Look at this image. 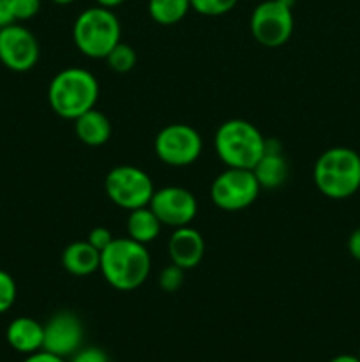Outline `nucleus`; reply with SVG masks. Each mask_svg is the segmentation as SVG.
<instances>
[{"label": "nucleus", "mask_w": 360, "mask_h": 362, "mask_svg": "<svg viewBox=\"0 0 360 362\" xmlns=\"http://www.w3.org/2000/svg\"><path fill=\"white\" fill-rule=\"evenodd\" d=\"M348 251L356 262H360V226L352 232L348 239Z\"/></svg>", "instance_id": "28"}, {"label": "nucleus", "mask_w": 360, "mask_h": 362, "mask_svg": "<svg viewBox=\"0 0 360 362\" xmlns=\"http://www.w3.org/2000/svg\"><path fill=\"white\" fill-rule=\"evenodd\" d=\"M7 343L11 349L20 354H30L42 350V339H44V325L30 317H18L7 325L6 332Z\"/></svg>", "instance_id": "15"}, {"label": "nucleus", "mask_w": 360, "mask_h": 362, "mask_svg": "<svg viewBox=\"0 0 360 362\" xmlns=\"http://www.w3.org/2000/svg\"><path fill=\"white\" fill-rule=\"evenodd\" d=\"M99 99V81L90 71L67 67L56 73L48 87V103L53 112L67 120H76L95 108Z\"/></svg>", "instance_id": "2"}, {"label": "nucleus", "mask_w": 360, "mask_h": 362, "mask_svg": "<svg viewBox=\"0 0 360 362\" xmlns=\"http://www.w3.org/2000/svg\"><path fill=\"white\" fill-rule=\"evenodd\" d=\"M168 253L172 264L179 265L180 269H194L200 265L205 255V240L198 230L193 226H180L175 228L168 243Z\"/></svg>", "instance_id": "13"}, {"label": "nucleus", "mask_w": 360, "mask_h": 362, "mask_svg": "<svg viewBox=\"0 0 360 362\" xmlns=\"http://www.w3.org/2000/svg\"><path fill=\"white\" fill-rule=\"evenodd\" d=\"M148 207L154 211L159 221L172 228L191 225L198 214L196 197L186 187L168 186L155 189Z\"/></svg>", "instance_id": "11"}, {"label": "nucleus", "mask_w": 360, "mask_h": 362, "mask_svg": "<svg viewBox=\"0 0 360 362\" xmlns=\"http://www.w3.org/2000/svg\"><path fill=\"white\" fill-rule=\"evenodd\" d=\"M39 60V42L28 28L14 23L0 30V62L14 73H27Z\"/></svg>", "instance_id": "10"}, {"label": "nucleus", "mask_w": 360, "mask_h": 362, "mask_svg": "<svg viewBox=\"0 0 360 362\" xmlns=\"http://www.w3.org/2000/svg\"><path fill=\"white\" fill-rule=\"evenodd\" d=\"M239 0H191V9L203 16H222L229 13Z\"/></svg>", "instance_id": "21"}, {"label": "nucleus", "mask_w": 360, "mask_h": 362, "mask_svg": "<svg viewBox=\"0 0 360 362\" xmlns=\"http://www.w3.org/2000/svg\"><path fill=\"white\" fill-rule=\"evenodd\" d=\"M113 239H115V237L112 235V232H109L108 228H104V226H95L94 230H90L87 240L95 247V250L102 251Z\"/></svg>", "instance_id": "26"}, {"label": "nucleus", "mask_w": 360, "mask_h": 362, "mask_svg": "<svg viewBox=\"0 0 360 362\" xmlns=\"http://www.w3.org/2000/svg\"><path fill=\"white\" fill-rule=\"evenodd\" d=\"M81 343H83V324L74 313L60 311L46 322L42 350L66 359L81 349Z\"/></svg>", "instance_id": "12"}, {"label": "nucleus", "mask_w": 360, "mask_h": 362, "mask_svg": "<svg viewBox=\"0 0 360 362\" xmlns=\"http://www.w3.org/2000/svg\"><path fill=\"white\" fill-rule=\"evenodd\" d=\"M18 288L13 276L7 274L6 271H0V315L9 311L16 300Z\"/></svg>", "instance_id": "22"}, {"label": "nucleus", "mask_w": 360, "mask_h": 362, "mask_svg": "<svg viewBox=\"0 0 360 362\" xmlns=\"http://www.w3.org/2000/svg\"><path fill=\"white\" fill-rule=\"evenodd\" d=\"M74 133L88 147H99L112 136V122L104 113L92 108L74 120Z\"/></svg>", "instance_id": "17"}, {"label": "nucleus", "mask_w": 360, "mask_h": 362, "mask_svg": "<svg viewBox=\"0 0 360 362\" xmlns=\"http://www.w3.org/2000/svg\"><path fill=\"white\" fill-rule=\"evenodd\" d=\"M23 362H66V359L59 356H53V354L46 352V350H39V352L30 354Z\"/></svg>", "instance_id": "27"}, {"label": "nucleus", "mask_w": 360, "mask_h": 362, "mask_svg": "<svg viewBox=\"0 0 360 362\" xmlns=\"http://www.w3.org/2000/svg\"><path fill=\"white\" fill-rule=\"evenodd\" d=\"M126 0H97V6L106 7V9H115L120 4H124Z\"/></svg>", "instance_id": "30"}, {"label": "nucleus", "mask_w": 360, "mask_h": 362, "mask_svg": "<svg viewBox=\"0 0 360 362\" xmlns=\"http://www.w3.org/2000/svg\"><path fill=\"white\" fill-rule=\"evenodd\" d=\"M267 138L254 124L244 119H232L217 127L214 148L217 158L228 168L253 170L265 152Z\"/></svg>", "instance_id": "4"}, {"label": "nucleus", "mask_w": 360, "mask_h": 362, "mask_svg": "<svg viewBox=\"0 0 360 362\" xmlns=\"http://www.w3.org/2000/svg\"><path fill=\"white\" fill-rule=\"evenodd\" d=\"M0 30H2V27H0Z\"/></svg>", "instance_id": "34"}, {"label": "nucleus", "mask_w": 360, "mask_h": 362, "mask_svg": "<svg viewBox=\"0 0 360 362\" xmlns=\"http://www.w3.org/2000/svg\"><path fill=\"white\" fill-rule=\"evenodd\" d=\"M52 2L59 4V6H69V4H73L74 0H52Z\"/></svg>", "instance_id": "32"}, {"label": "nucleus", "mask_w": 360, "mask_h": 362, "mask_svg": "<svg viewBox=\"0 0 360 362\" xmlns=\"http://www.w3.org/2000/svg\"><path fill=\"white\" fill-rule=\"evenodd\" d=\"M254 177L260 182L261 189H275L282 186L288 177V163L281 154V145L275 140H268L265 144V152L260 161L253 168Z\"/></svg>", "instance_id": "14"}, {"label": "nucleus", "mask_w": 360, "mask_h": 362, "mask_svg": "<svg viewBox=\"0 0 360 362\" xmlns=\"http://www.w3.org/2000/svg\"><path fill=\"white\" fill-rule=\"evenodd\" d=\"M41 9V0H11V13L14 21H25L34 18Z\"/></svg>", "instance_id": "24"}, {"label": "nucleus", "mask_w": 360, "mask_h": 362, "mask_svg": "<svg viewBox=\"0 0 360 362\" xmlns=\"http://www.w3.org/2000/svg\"><path fill=\"white\" fill-rule=\"evenodd\" d=\"M69 362H109V359L104 350L87 346V349H80L78 352H74Z\"/></svg>", "instance_id": "25"}, {"label": "nucleus", "mask_w": 360, "mask_h": 362, "mask_svg": "<svg viewBox=\"0 0 360 362\" xmlns=\"http://www.w3.org/2000/svg\"><path fill=\"white\" fill-rule=\"evenodd\" d=\"M101 251L95 250L88 240L71 243L62 251V267L73 276H90L99 271Z\"/></svg>", "instance_id": "16"}, {"label": "nucleus", "mask_w": 360, "mask_h": 362, "mask_svg": "<svg viewBox=\"0 0 360 362\" xmlns=\"http://www.w3.org/2000/svg\"><path fill=\"white\" fill-rule=\"evenodd\" d=\"M154 148L164 165L189 166L201 156L203 140L189 124H168L155 136Z\"/></svg>", "instance_id": "9"}, {"label": "nucleus", "mask_w": 360, "mask_h": 362, "mask_svg": "<svg viewBox=\"0 0 360 362\" xmlns=\"http://www.w3.org/2000/svg\"><path fill=\"white\" fill-rule=\"evenodd\" d=\"M150 265V253L145 244L129 237H119L101 251L99 271L109 286L120 292H131L147 281Z\"/></svg>", "instance_id": "1"}, {"label": "nucleus", "mask_w": 360, "mask_h": 362, "mask_svg": "<svg viewBox=\"0 0 360 362\" xmlns=\"http://www.w3.org/2000/svg\"><path fill=\"white\" fill-rule=\"evenodd\" d=\"M73 41L88 59H106L120 42L119 18L106 7H88L74 21Z\"/></svg>", "instance_id": "5"}, {"label": "nucleus", "mask_w": 360, "mask_h": 362, "mask_svg": "<svg viewBox=\"0 0 360 362\" xmlns=\"http://www.w3.org/2000/svg\"><path fill=\"white\" fill-rule=\"evenodd\" d=\"M161 226L162 223L148 205L134 209V211H129V218H127V237L147 246L148 243L157 239Z\"/></svg>", "instance_id": "18"}, {"label": "nucleus", "mask_w": 360, "mask_h": 362, "mask_svg": "<svg viewBox=\"0 0 360 362\" xmlns=\"http://www.w3.org/2000/svg\"><path fill=\"white\" fill-rule=\"evenodd\" d=\"M14 23L13 13H11V0H0V27Z\"/></svg>", "instance_id": "29"}, {"label": "nucleus", "mask_w": 360, "mask_h": 362, "mask_svg": "<svg viewBox=\"0 0 360 362\" xmlns=\"http://www.w3.org/2000/svg\"><path fill=\"white\" fill-rule=\"evenodd\" d=\"M106 62H108V67L115 73H129L134 66H136V52L131 48L126 42H119L112 52L106 57Z\"/></svg>", "instance_id": "20"}, {"label": "nucleus", "mask_w": 360, "mask_h": 362, "mask_svg": "<svg viewBox=\"0 0 360 362\" xmlns=\"http://www.w3.org/2000/svg\"><path fill=\"white\" fill-rule=\"evenodd\" d=\"M356 357H359V359H360V350H359V356H356Z\"/></svg>", "instance_id": "33"}, {"label": "nucleus", "mask_w": 360, "mask_h": 362, "mask_svg": "<svg viewBox=\"0 0 360 362\" xmlns=\"http://www.w3.org/2000/svg\"><path fill=\"white\" fill-rule=\"evenodd\" d=\"M191 0H148V14L159 25H175L186 18Z\"/></svg>", "instance_id": "19"}, {"label": "nucleus", "mask_w": 360, "mask_h": 362, "mask_svg": "<svg viewBox=\"0 0 360 362\" xmlns=\"http://www.w3.org/2000/svg\"><path fill=\"white\" fill-rule=\"evenodd\" d=\"M261 186L253 170L226 168L210 186V197L215 207L226 212L244 211L256 202Z\"/></svg>", "instance_id": "7"}, {"label": "nucleus", "mask_w": 360, "mask_h": 362, "mask_svg": "<svg viewBox=\"0 0 360 362\" xmlns=\"http://www.w3.org/2000/svg\"><path fill=\"white\" fill-rule=\"evenodd\" d=\"M330 362H360V359L356 356H349V354H342V356L334 357Z\"/></svg>", "instance_id": "31"}, {"label": "nucleus", "mask_w": 360, "mask_h": 362, "mask_svg": "<svg viewBox=\"0 0 360 362\" xmlns=\"http://www.w3.org/2000/svg\"><path fill=\"white\" fill-rule=\"evenodd\" d=\"M251 34L267 48L286 45L293 34L292 6L282 0H265L251 14Z\"/></svg>", "instance_id": "8"}, {"label": "nucleus", "mask_w": 360, "mask_h": 362, "mask_svg": "<svg viewBox=\"0 0 360 362\" xmlns=\"http://www.w3.org/2000/svg\"><path fill=\"white\" fill-rule=\"evenodd\" d=\"M184 283V269H180L179 265L172 264L168 267H164L159 274V286H161L162 292L173 293L182 286Z\"/></svg>", "instance_id": "23"}, {"label": "nucleus", "mask_w": 360, "mask_h": 362, "mask_svg": "<svg viewBox=\"0 0 360 362\" xmlns=\"http://www.w3.org/2000/svg\"><path fill=\"white\" fill-rule=\"evenodd\" d=\"M318 191L330 200H346L360 189V154L348 147H332L314 163Z\"/></svg>", "instance_id": "3"}, {"label": "nucleus", "mask_w": 360, "mask_h": 362, "mask_svg": "<svg viewBox=\"0 0 360 362\" xmlns=\"http://www.w3.org/2000/svg\"><path fill=\"white\" fill-rule=\"evenodd\" d=\"M104 189L113 204L126 211H134L150 204L155 187L147 172L133 165H120L108 172Z\"/></svg>", "instance_id": "6"}]
</instances>
